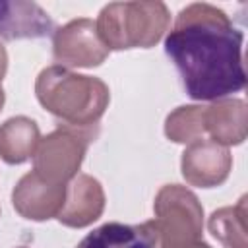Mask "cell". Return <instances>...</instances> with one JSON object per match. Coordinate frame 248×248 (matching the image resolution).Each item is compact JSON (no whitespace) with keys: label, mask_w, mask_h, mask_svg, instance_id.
Returning <instances> with one entry per match:
<instances>
[{"label":"cell","mask_w":248,"mask_h":248,"mask_svg":"<svg viewBox=\"0 0 248 248\" xmlns=\"http://www.w3.org/2000/svg\"><path fill=\"white\" fill-rule=\"evenodd\" d=\"M242 41V31L221 8L194 2L178 12L165 52L192 99L217 101L246 85Z\"/></svg>","instance_id":"cell-1"},{"label":"cell","mask_w":248,"mask_h":248,"mask_svg":"<svg viewBox=\"0 0 248 248\" xmlns=\"http://www.w3.org/2000/svg\"><path fill=\"white\" fill-rule=\"evenodd\" d=\"M103 209L105 192L101 182L89 174H76L66 188V200L56 219L66 227L81 229L97 221Z\"/></svg>","instance_id":"cell-9"},{"label":"cell","mask_w":248,"mask_h":248,"mask_svg":"<svg viewBox=\"0 0 248 248\" xmlns=\"http://www.w3.org/2000/svg\"><path fill=\"white\" fill-rule=\"evenodd\" d=\"M205 132L221 145H238L248 134L246 103L240 99H217L205 107Z\"/></svg>","instance_id":"cell-12"},{"label":"cell","mask_w":248,"mask_h":248,"mask_svg":"<svg viewBox=\"0 0 248 248\" xmlns=\"http://www.w3.org/2000/svg\"><path fill=\"white\" fill-rule=\"evenodd\" d=\"M99 126L76 128L58 124L54 132L41 138L33 155V170L54 184H68L79 170L89 143L97 138Z\"/></svg>","instance_id":"cell-5"},{"label":"cell","mask_w":248,"mask_h":248,"mask_svg":"<svg viewBox=\"0 0 248 248\" xmlns=\"http://www.w3.org/2000/svg\"><path fill=\"white\" fill-rule=\"evenodd\" d=\"M180 248H211L209 244H205L203 240H194V242H188V244H182Z\"/></svg>","instance_id":"cell-17"},{"label":"cell","mask_w":248,"mask_h":248,"mask_svg":"<svg viewBox=\"0 0 248 248\" xmlns=\"http://www.w3.org/2000/svg\"><path fill=\"white\" fill-rule=\"evenodd\" d=\"M54 31L50 16L35 2L0 0V39H43Z\"/></svg>","instance_id":"cell-10"},{"label":"cell","mask_w":248,"mask_h":248,"mask_svg":"<svg viewBox=\"0 0 248 248\" xmlns=\"http://www.w3.org/2000/svg\"><path fill=\"white\" fill-rule=\"evenodd\" d=\"M6 72H8V52H6L4 45L0 43V81L4 79Z\"/></svg>","instance_id":"cell-16"},{"label":"cell","mask_w":248,"mask_h":248,"mask_svg":"<svg viewBox=\"0 0 248 248\" xmlns=\"http://www.w3.org/2000/svg\"><path fill=\"white\" fill-rule=\"evenodd\" d=\"M39 141V126L27 116L8 118L0 126V157L10 165H19L33 157Z\"/></svg>","instance_id":"cell-13"},{"label":"cell","mask_w":248,"mask_h":248,"mask_svg":"<svg viewBox=\"0 0 248 248\" xmlns=\"http://www.w3.org/2000/svg\"><path fill=\"white\" fill-rule=\"evenodd\" d=\"M19 248H25V246H19Z\"/></svg>","instance_id":"cell-19"},{"label":"cell","mask_w":248,"mask_h":248,"mask_svg":"<svg viewBox=\"0 0 248 248\" xmlns=\"http://www.w3.org/2000/svg\"><path fill=\"white\" fill-rule=\"evenodd\" d=\"M232 157L229 149L213 140L192 141L180 161L182 176L188 184L198 188H213L229 178Z\"/></svg>","instance_id":"cell-7"},{"label":"cell","mask_w":248,"mask_h":248,"mask_svg":"<svg viewBox=\"0 0 248 248\" xmlns=\"http://www.w3.org/2000/svg\"><path fill=\"white\" fill-rule=\"evenodd\" d=\"M4 101H6V95H4V89H2V81H0V110L4 107Z\"/></svg>","instance_id":"cell-18"},{"label":"cell","mask_w":248,"mask_h":248,"mask_svg":"<svg viewBox=\"0 0 248 248\" xmlns=\"http://www.w3.org/2000/svg\"><path fill=\"white\" fill-rule=\"evenodd\" d=\"M207 227L209 232L223 244V248H248L246 196H242L236 205L213 211L207 221Z\"/></svg>","instance_id":"cell-14"},{"label":"cell","mask_w":248,"mask_h":248,"mask_svg":"<svg viewBox=\"0 0 248 248\" xmlns=\"http://www.w3.org/2000/svg\"><path fill=\"white\" fill-rule=\"evenodd\" d=\"M68 184H54L41 178L35 170L23 174L12 192L14 209L29 221H46L58 217Z\"/></svg>","instance_id":"cell-8"},{"label":"cell","mask_w":248,"mask_h":248,"mask_svg":"<svg viewBox=\"0 0 248 248\" xmlns=\"http://www.w3.org/2000/svg\"><path fill=\"white\" fill-rule=\"evenodd\" d=\"M35 95L58 124L76 128L99 126L110 101V91L103 79L76 74L58 64L37 76Z\"/></svg>","instance_id":"cell-2"},{"label":"cell","mask_w":248,"mask_h":248,"mask_svg":"<svg viewBox=\"0 0 248 248\" xmlns=\"http://www.w3.org/2000/svg\"><path fill=\"white\" fill-rule=\"evenodd\" d=\"M205 134V107L186 105L174 108L165 120V136L174 143H192Z\"/></svg>","instance_id":"cell-15"},{"label":"cell","mask_w":248,"mask_h":248,"mask_svg":"<svg viewBox=\"0 0 248 248\" xmlns=\"http://www.w3.org/2000/svg\"><path fill=\"white\" fill-rule=\"evenodd\" d=\"M159 234L155 221L141 225L105 223L93 229L76 248H157Z\"/></svg>","instance_id":"cell-11"},{"label":"cell","mask_w":248,"mask_h":248,"mask_svg":"<svg viewBox=\"0 0 248 248\" xmlns=\"http://www.w3.org/2000/svg\"><path fill=\"white\" fill-rule=\"evenodd\" d=\"M170 25L169 8L163 2H112L97 21V33L108 50L155 46Z\"/></svg>","instance_id":"cell-3"},{"label":"cell","mask_w":248,"mask_h":248,"mask_svg":"<svg viewBox=\"0 0 248 248\" xmlns=\"http://www.w3.org/2000/svg\"><path fill=\"white\" fill-rule=\"evenodd\" d=\"M52 54L62 68H93L107 60L108 48L103 45L95 21L79 17L52 33Z\"/></svg>","instance_id":"cell-6"},{"label":"cell","mask_w":248,"mask_h":248,"mask_svg":"<svg viewBox=\"0 0 248 248\" xmlns=\"http://www.w3.org/2000/svg\"><path fill=\"white\" fill-rule=\"evenodd\" d=\"M153 211L161 248H180L182 244L202 240L203 207L188 188L180 184L163 186L155 196Z\"/></svg>","instance_id":"cell-4"}]
</instances>
